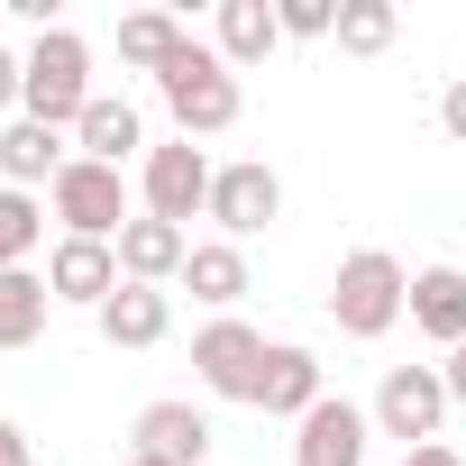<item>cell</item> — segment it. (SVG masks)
Wrapping results in <instances>:
<instances>
[{
    "label": "cell",
    "instance_id": "cell-8",
    "mask_svg": "<svg viewBox=\"0 0 466 466\" xmlns=\"http://www.w3.org/2000/svg\"><path fill=\"white\" fill-rule=\"evenodd\" d=\"M192 375H201L219 402H257V384H266V339L228 311V320H210V329L192 339Z\"/></svg>",
    "mask_w": 466,
    "mask_h": 466
},
{
    "label": "cell",
    "instance_id": "cell-29",
    "mask_svg": "<svg viewBox=\"0 0 466 466\" xmlns=\"http://www.w3.org/2000/svg\"><path fill=\"white\" fill-rule=\"evenodd\" d=\"M439 375H448V402H466V348H448V366H439Z\"/></svg>",
    "mask_w": 466,
    "mask_h": 466
},
{
    "label": "cell",
    "instance_id": "cell-27",
    "mask_svg": "<svg viewBox=\"0 0 466 466\" xmlns=\"http://www.w3.org/2000/svg\"><path fill=\"white\" fill-rule=\"evenodd\" d=\"M19 83H28V56H10V46H0V101H19Z\"/></svg>",
    "mask_w": 466,
    "mask_h": 466
},
{
    "label": "cell",
    "instance_id": "cell-24",
    "mask_svg": "<svg viewBox=\"0 0 466 466\" xmlns=\"http://www.w3.org/2000/svg\"><path fill=\"white\" fill-rule=\"evenodd\" d=\"M275 19H284V37H329L339 0H275Z\"/></svg>",
    "mask_w": 466,
    "mask_h": 466
},
{
    "label": "cell",
    "instance_id": "cell-9",
    "mask_svg": "<svg viewBox=\"0 0 466 466\" xmlns=\"http://www.w3.org/2000/svg\"><path fill=\"white\" fill-rule=\"evenodd\" d=\"M366 439H375V411L329 393V402H311L293 420V466H366Z\"/></svg>",
    "mask_w": 466,
    "mask_h": 466
},
{
    "label": "cell",
    "instance_id": "cell-15",
    "mask_svg": "<svg viewBox=\"0 0 466 466\" xmlns=\"http://www.w3.org/2000/svg\"><path fill=\"white\" fill-rule=\"evenodd\" d=\"M137 457L201 466V457H210V411H192V402H147V411H137Z\"/></svg>",
    "mask_w": 466,
    "mask_h": 466
},
{
    "label": "cell",
    "instance_id": "cell-21",
    "mask_svg": "<svg viewBox=\"0 0 466 466\" xmlns=\"http://www.w3.org/2000/svg\"><path fill=\"white\" fill-rule=\"evenodd\" d=\"M46 311H56V284L46 275H0V357H10V348H28L37 329H46Z\"/></svg>",
    "mask_w": 466,
    "mask_h": 466
},
{
    "label": "cell",
    "instance_id": "cell-2",
    "mask_svg": "<svg viewBox=\"0 0 466 466\" xmlns=\"http://www.w3.org/2000/svg\"><path fill=\"white\" fill-rule=\"evenodd\" d=\"M156 92H165V110H174L183 137H219V128H238V74H228L219 46H201V37H183V56L156 74Z\"/></svg>",
    "mask_w": 466,
    "mask_h": 466
},
{
    "label": "cell",
    "instance_id": "cell-25",
    "mask_svg": "<svg viewBox=\"0 0 466 466\" xmlns=\"http://www.w3.org/2000/svg\"><path fill=\"white\" fill-rule=\"evenodd\" d=\"M439 128H448V137H457V147H466V74H457V83H448V92H439Z\"/></svg>",
    "mask_w": 466,
    "mask_h": 466
},
{
    "label": "cell",
    "instance_id": "cell-4",
    "mask_svg": "<svg viewBox=\"0 0 466 466\" xmlns=\"http://www.w3.org/2000/svg\"><path fill=\"white\" fill-rule=\"evenodd\" d=\"M46 201H56V219H65V238H110V248H119V228L137 219V210H128V174H119V165H92V156H74V165L46 183Z\"/></svg>",
    "mask_w": 466,
    "mask_h": 466
},
{
    "label": "cell",
    "instance_id": "cell-18",
    "mask_svg": "<svg viewBox=\"0 0 466 466\" xmlns=\"http://www.w3.org/2000/svg\"><path fill=\"white\" fill-rule=\"evenodd\" d=\"M92 320H101V339H110V348H156V339L174 329V302H165L156 284H119Z\"/></svg>",
    "mask_w": 466,
    "mask_h": 466
},
{
    "label": "cell",
    "instance_id": "cell-26",
    "mask_svg": "<svg viewBox=\"0 0 466 466\" xmlns=\"http://www.w3.org/2000/svg\"><path fill=\"white\" fill-rule=\"evenodd\" d=\"M0 466H37V439L19 420H0Z\"/></svg>",
    "mask_w": 466,
    "mask_h": 466
},
{
    "label": "cell",
    "instance_id": "cell-6",
    "mask_svg": "<svg viewBox=\"0 0 466 466\" xmlns=\"http://www.w3.org/2000/svg\"><path fill=\"white\" fill-rule=\"evenodd\" d=\"M201 219H219V238H228V248L257 238V228H275V219H284V174H275L266 156L219 165V174H210V210H201Z\"/></svg>",
    "mask_w": 466,
    "mask_h": 466
},
{
    "label": "cell",
    "instance_id": "cell-28",
    "mask_svg": "<svg viewBox=\"0 0 466 466\" xmlns=\"http://www.w3.org/2000/svg\"><path fill=\"white\" fill-rule=\"evenodd\" d=\"M402 466H466V457H457V448H448V439H430V448H411V457H402Z\"/></svg>",
    "mask_w": 466,
    "mask_h": 466
},
{
    "label": "cell",
    "instance_id": "cell-11",
    "mask_svg": "<svg viewBox=\"0 0 466 466\" xmlns=\"http://www.w3.org/2000/svg\"><path fill=\"white\" fill-rule=\"evenodd\" d=\"M183 257H192V228H174V219H147L137 210L119 228V275L128 284H156L165 293V284H183Z\"/></svg>",
    "mask_w": 466,
    "mask_h": 466
},
{
    "label": "cell",
    "instance_id": "cell-12",
    "mask_svg": "<svg viewBox=\"0 0 466 466\" xmlns=\"http://www.w3.org/2000/svg\"><path fill=\"white\" fill-rule=\"evenodd\" d=\"M65 165H74L65 128H37V119H10V128H0V183H10V192H37V183H56Z\"/></svg>",
    "mask_w": 466,
    "mask_h": 466
},
{
    "label": "cell",
    "instance_id": "cell-7",
    "mask_svg": "<svg viewBox=\"0 0 466 466\" xmlns=\"http://www.w3.org/2000/svg\"><path fill=\"white\" fill-rule=\"evenodd\" d=\"M210 156L192 147V137H165V147H147V165H137V192H147V219H192V210H210Z\"/></svg>",
    "mask_w": 466,
    "mask_h": 466
},
{
    "label": "cell",
    "instance_id": "cell-23",
    "mask_svg": "<svg viewBox=\"0 0 466 466\" xmlns=\"http://www.w3.org/2000/svg\"><path fill=\"white\" fill-rule=\"evenodd\" d=\"M339 56H384L393 37H402V19H393V0H339Z\"/></svg>",
    "mask_w": 466,
    "mask_h": 466
},
{
    "label": "cell",
    "instance_id": "cell-5",
    "mask_svg": "<svg viewBox=\"0 0 466 466\" xmlns=\"http://www.w3.org/2000/svg\"><path fill=\"white\" fill-rule=\"evenodd\" d=\"M439 420H448V375L439 366H384V384H375V439H402V457H411V448L439 439Z\"/></svg>",
    "mask_w": 466,
    "mask_h": 466
},
{
    "label": "cell",
    "instance_id": "cell-20",
    "mask_svg": "<svg viewBox=\"0 0 466 466\" xmlns=\"http://www.w3.org/2000/svg\"><path fill=\"white\" fill-rule=\"evenodd\" d=\"M183 37H192V28H183L174 10H128V19H119V65H137V74H165V65L183 56Z\"/></svg>",
    "mask_w": 466,
    "mask_h": 466
},
{
    "label": "cell",
    "instance_id": "cell-16",
    "mask_svg": "<svg viewBox=\"0 0 466 466\" xmlns=\"http://www.w3.org/2000/svg\"><path fill=\"white\" fill-rule=\"evenodd\" d=\"M411 329L439 348H466V266H420L411 275Z\"/></svg>",
    "mask_w": 466,
    "mask_h": 466
},
{
    "label": "cell",
    "instance_id": "cell-17",
    "mask_svg": "<svg viewBox=\"0 0 466 466\" xmlns=\"http://www.w3.org/2000/svg\"><path fill=\"white\" fill-rule=\"evenodd\" d=\"M284 46V19H275V0H219V65L228 74H248Z\"/></svg>",
    "mask_w": 466,
    "mask_h": 466
},
{
    "label": "cell",
    "instance_id": "cell-14",
    "mask_svg": "<svg viewBox=\"0 0 466 466\" xmlns=\"http://www.w3.org/2000/svg\"><path fill=\"white\" fill-rule=\"evenodd\" d=\"M311 402H329V384H320V357H311V348H266L257 411H266V420H302Z\"/></svg>",
    "mask_w": 466,
    "mask_h": 466
},
{
    "label": "cell",
    "instance_id": "cell-13",
    "mask_svg": "<svg viewBox=\"0 0 466 466\" xmlns=\"http://www.w3.org/2000/svg\"><path fill=\"white\" fill-rule=\"evenodd\" d=\"M147 147V119H137V101H119V92H92V110L74 119V156H92V165H128Z\"/></svg>",
    "mask_w": 466,
    "mask_h": 466
},
{
    "label": "cell",
    "instance_id": "cell-19",
    "mask_svg": "<svg viewBox=\"0 0 466 466\" xmlns=\"http://www.w3.org/2000/svg\"><path fill=\"white\" fill-rule=\"evenodd\" d=\"M183 293L210 302V311L228 320V302L248 293V248H228V238H192V257H183Z\"/></svg>",
    "mask_w": 466,
    "mask_h": 466
},
{
    "label": "cell",
    "instance_id": "cell-30",
    "mask_svg": "<svg viewBox=\"0 0 466 466\" xmlns=\"http://www.w3.org/2000/svg\"><path fill=\"white\" fill-rule=\"evenodd\" d=\"M119 466H165V457H137V448H128V457H119Z\"/></svg>",
    "mask_w": 466,
    "mask_h": 466
},
{
    "label": "cell",
    "instance_id": "cell-22",
    "mask_svg": "<svg viewBox=\"0 0 466 466\" xmlns=\"http://www.w3.org/2000/svg\"><path fill=\"white\" fill-rule=\"evenodd\" d=\"M37 238H46V201L0 183V275H19V266L37 257Z\"/></svg>",
    "mask_w": 466,
    "mask_h": 466
},
{
    "label": "cell",
    "instance_id": "cell-10",
    "mask_svg": "<svg viewBox=\"0 0 466 466\" xmlns=\"http://www.w3.org/2000/svg\"><path fill=\"white\" fill-rule=\"evenodd\" d=\"M46 284H56V302H83V311H101L128 275H119V248L110 238H56V257H46Z\"/></svg>",
    "mask_w": 466,
    "mask_h": 466
},
{
    "label": "cell",
    "instance_id": "cell-3",
    "mask_svg": "<svg viewBox=\"0 0 466 466\" xmlns=\"http://www.w3.org/2000/svg\"><path fill=\"white\" fill-rule=\"evenodd\" d=\"M329 320H339L348 339H384L393 320H411V275H402V257L357 248V257L339 266V284H329Z\"/></svg>",
    "mask_w": 466,
    "mask_h": 466
},
{
    "label": "cell",
    "instance_id": "cell-1",
    "mask_svg": "<svg viewBox=\"0 0 466 466\" xmlns=\"http://www.w3.org/2000/svg\"><path fill=\"white\" fill-rule=\"evenodd\" d=\"M19 110H28L37 128H74V119L92 110V46H83L74 28H37V46H28V83H19Z\"/></svg>",
    "mask_w": 466,
    "mask_h": 466
}]
</instances>
